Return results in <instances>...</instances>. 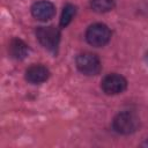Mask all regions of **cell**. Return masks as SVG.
I'll return each mask as SVG.
<instances>
[{
    "mask_svg": "<svg viewBox=\"0 0 148 148\" xmlns=\"http://www.w3.org/2000/svg\"><path fill=\"white\" fill-rule=\"evenodd\" d=\"M140 126L139 117L132 111H123L119 112L112 121L113 130L119 134H132L134 133Z\"/></svg>",
    "mask_w": 148,
    "mask_h": 148,
    "instance_id": "obj_1",
    "label": "cell"
},
{
    "mask_svg": "<svg viewBox=\"0 0 148 148\" xmlns=\"http://www.w3.org/2000/svg\"><path fill=\"white\" fill-rule=\"evenodd\" d=\"M36 37L38 42L49 51L56 53L60 43V30L54 25L38 27L36 29Z\"/></svg>",
    "mask_w": 148,
    "mask_h": 148,
    "instance_id": "obj_2",
    "label": "cell"
},
{
    "mask_svg": "<svg viewBox=\"0 0 148 148\" xmlns=\"http://www.w3.org/2000/svg\"><path fill=\"white\" fill-rule=\"evenodd\" d=\"M110 38H111V31L109 27L105 25L104 23H94L86 31L87 42L95 47H101L106 45Z\"/></svg>",
    "mask_w": 148,
    "mask_h": 148,
    "instance_id": "obj_3",
    "label": "cell"
},
{
    "mask_svg": "<svg viewBox=\"0 0 148 148\" xmlns=\"http://www.w3.org/2000/svg\"><path fill=\"white\" fill-rule=\"evenodd\" d=\"M77 69L84 75H96L101 71L99 58L91 52H82L76 57L75 60Z\"/></svg>",
    "mask_w": 148,
    "mask_h": 148,
    "instance_id": "obj_4",
    "label": "cell"
},
{
    "mask_svg": "<svg viewBox=\"0 0 148 148\" xmlns=\"http://www.w3.org/2000/svg\"><path fill=\"white\" fill-rule=\"evenodd\" d=\"M127 87L126 79L117 73H111L104 76L101 82V88L106 95H118L121 94Z\"/></svg>",
    "mask_w": 148,
    "mask_h": 148,
    "instance_id": "obj_5",
    "label": "cell"
},
{
    "mask_svg": "<svg viewBox=\"0 0 148 148\" xmlns=\"http://www.w3.org/2000/svg\"><path fill=\"white\" fill-rule=\"evenodd\" d=\"M31 14L39 21H49L56 14V7L50 1H38L31 6Z\"/></svg>",
    "mask_w": 148,
    "mask_h": 148,
    "instance_id": "obj_6",
    "label": "cell"
},
{
    "mask_svg": "<svg viewBox=\"0 0 148 148\" xmlns=\"http://www.w3.org/2000/svg\"><path fill=\"white\" fill-rule=\"evenodd\" d=\"M50 76V71L43 65H31L25 71V80L32 84L45 82Z\"/></svg>",
    "mask_w": 148,
    "mask_h": 148,
    "instance_id": "obj_7",
    "label": "cell"
},
{
    "mask_svg": "<svg viewBox=\"0 0 148 148\" xmlns=\"http://www.w3.org/2000/svg\"><path fill=\"white\" fill-rule=\"evenodd\" d=\"M8 53L16 60H22L29 54V46L20 38L10 39L8 44Z\"/></svg>",
    "mask_w": 148,
    "mask_h": 148,
    "instance_id": "obj_8",
    "label": "cell"
},
{
    "mask_svg": "<svg viewBox=\"0 0 148 148\" xmlns=\"http://www.w3.org/2000/svg\"><path fill=\"white\" fill-rule=\"evenodd\" d=\"M90 7L96 13H106L114 8V0H90Z\"/></svg>",
    "mask_w": 148,
    "mask_h": 148,
    "instance_id": "obj_9",
    "label": "cell"
},
{
    "mask_svg": "<svg viewBox=\"0 0 148 148\" xmlns=\"http://www.w3.org/2000/svg\"><path fill=\"white\" fill-rule=\"evenodd\" d=\"M75 14H76V7H75L74 5H72V3H67V5L64 7L62 13H61L60 25L64 27V28L67 27V25L72 22V20L74 18Z\"/></svg>",
    "mask_w": 148,
    "mask_h": 148,
    "instance_id": "obj_10",
    "label": "cell"
}]
</instances>
